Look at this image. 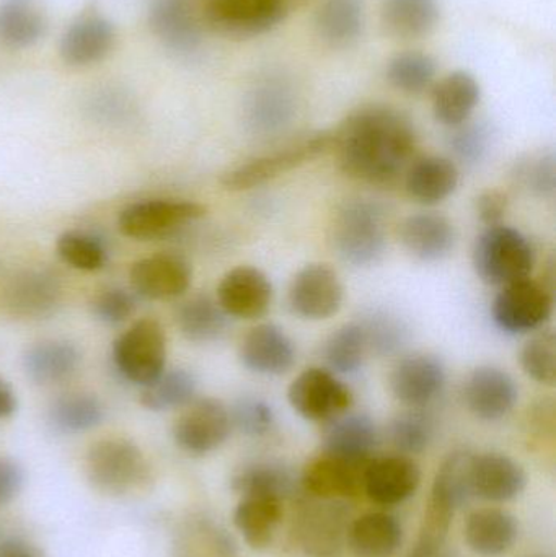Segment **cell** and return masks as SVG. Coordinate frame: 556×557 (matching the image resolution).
Masks as SVG:
<instances>
[{
  "instance_id": "obj_1",
  "label": "cell",
  "mask_w": 556,
  "mask_h": 557,
  "mask_svg": "<svg viewBox=\"0 0 556 557\" xmlns=\"http://www.w3.org/2000/svg\"><path fill=\"white\" fill-rule=\"evenodd\" d=\"M413 121L391 104L351 111L332 133V150L349 178L388 186L404 178L417 152Z\"/></svg>"
},
{
  "instance_id": "obj_2",
  "label": "cell",
  "mask_w": 556,
  "mask_h": 557,
  "mask_svg": "<svg viewBox=\"0 0 556 557\" xmlns=\"http://www.w3.org/2000/svg\"><path fill=\"white\" fill-rule=\"evenodd\" d=\"M332 242L345 263L356 268L378 264L387 250V215L372 199H349L335 215Z\"/></svg>"
},
{
  "instance_id": "obj_3",
  "label": "cell",
  "mask_w": 556,
  "mask_h": 557,
  "mask_svg": "<svg viewBox=\"0 0 556 557\" xmlns=\"http://www.w3.org/2000/svg\"><path fill=\"white\" fill-rule=\"evenodd\" d=\"M473 270L485 284L505 287L531 277L535 250L518 228L499 224L486 227L477 237L472 250Z\"/></svg>"
},
{
  "instance_id": "obj_4",
  "label": "cell",
  "mask_w": 556,
  "mask_h": 557,
  "mask_svg": "<svg viewBox=\"0 0 556 557\" xmlns=\"http://www.w3.org/2000/svg\"><path fill=\"white\" fill-rule=\"evenodd\" d=\"M85 473L95 490L127 496L144 490L152 478L146 455L126 438H103L85 457Z\"/></svg>"
},
{
  "instance_id": "obj_5",
  "label": "cell",
  "mask_w": 556,
  "mask_h": 557,
  "mask_svg": "<svg viewBox=\"0 0 556 557\" xmlns=\"http://www.w3.org/2000/svg\"><path fill=\"white\" fill-rule=\"evenodd\" d=\"M289 15V0H208L202 18L222 38H260Z\"/></svg>"
},
{
  "instance_id": "obj_6",
  "label": "cell",
  "mask_w": 556,
  "mask_h": 557,
  "mask_svg": "<svg viewBox=\"0 0 556 557\" xmlns=\"http://www.w3.org/2000/svg\"><path fill=\"white\" fill-rule=\"evenodd\" d=\"M329 150H332V133L310 134L228 170L222 175L221 183L231 191H247L319 159Z\"/></svg>"
},
{
  "instance_id": "obj_7",
  "label": "cell",
  "mask_w": 556,
  "mask_h": 557,
  "mask_svg": "<svg viewBox=\"0 0 556 557\" xmlns=\"http://www.w3.org/2000/svg\"><path fill=\"white\" fill-rule=\"evenodd\" d=\"M554 287L526 277L502 287L492 304L496 326L506 334L534 333L554 314Z\"/></svg>"
},
{
  "instance_id": "obj_8",
  "label": "cell",
  "mask_w": 556,
  "mask_h": 557,
  "mask_svg": "<svg viewBox=\"0 0 556 557\" xmlns=\"http://www.w3.org/2000/svg\"><path fill=\"white\" fill-rule=\"evenodd\" d=\"M118 372L134 385H149L166 367V334L153 318L136 321L113 344Z\"/></svg>"
},
{
  "instance_id": "obj_9",
  "label": "cell",
  "mask_w": 556,
  "mask_h": 557,
  "mask_svg": "<svg viewBox=\"0 0 556 557\" xmlns=\"http://www.w3.org/2000/svg\"><path fill=\"white\" fill-rule=\"evenodd\" d=\"M206 208L186 199H144L118 215V228L133 240H162L205 218Z\"/></svg>"
},
{
  "instance_id": "obj_10",
  "label": "cell",
  "mask_w": 556,
  "mask_h": 557,
  "mask_svg": "<svg viewBox=\"0 0 556 557\" xmlns=\"http://www.w3.org/2000/svg\"><path fill=\"white\" fill-rule=\"evenodd\" d=\"M294 411L312 422L332 421L353 406V392L332 370L310 367L300 372L287 389Z\"/></svg>"
},
{
  "instance_id": "obj_11",
  "label": "cell",
  "mask_w": 556,
  "mask_h": 557,
  "mask_svg": "<svg viewBox=\"0 0 556 557\" xmlns=\"http://www.w3.org/2000/svg\"><path fill=\"white\" fill-rule=\"evenodd\" d=\"M345 287L330 264L312 263L297 271L287 290L291 311L304 320L320 321L342 310Z\"/></svg>"
},
{
  "instance_id": "obj_12",
  "label": "cell",
  "mask_w": 556,
  "mask_h": 557,
  "mask_svg": "<svg viewBox=\"0 0 556 557\" xmlns=\"http://www.w3.org/2000/svg\"><path fill=\"white\" fill-rule=\"evenodd\" d=\"M176 419L173 437L186 454H211L225 444L232 432L231 411L215 398L193 399Z\"/></svg>"
},
{
  "instance_id": "obj_13",
  "label": "cell",
  "mask_w": 556,
  "mask_h": 557,
  "mask_svg": "<svg viewBox=\"0 0 556 557\" xmlns=\"http://www.w3.org/2000/svg\"><path fill=\"white\" fill-rule=\"evenodd\" d=\"M388 383L392 395L401 405L408 409H427L446 388V367L433 354H410L395 363Z\"/></svg>"
},
{
  "instance_id": "obj_14",
  "label": "cell",
  "mask_w": 556,
  "mask_h": 557,
  "mask_svg": "<svg viewBox=\"0 0 556 557\" xmlns=\"http://www.w3.org/2000/svg\"><path fill=\"white\" fill-rule=\"evenodd\" d=\"M349 512L345 504L322 499L307 504L299 517L300 546L309 557H338L348 539Z\"/></svg>"
},
{
  "instance_id": "obj_15",
  "label": "cell",
  "mask_w": 556,
  "mask_h": 557,
  "mask_svg": "<svg viewBox=\"0 0 556 557\" xmlns=\"http://www.w3.org/2000/svg\"><path fill=\"white\" fill-rule=\"evenodd\" d=\"M114 42L113 23L97 10H87L75 16L62 33L59 55L69 67H90L110 55Z\"/></svg>"
},
{
  "instance_id": "obj_16",
  "label": "cell",
  "mask_w": 556,
  "mask_h": 557,
  "mask_svg": "<svg viewBox=\"0 0 556 557\" xmlns=\"http://www.w3.org/2000/svg\"><path fill=\"white\" fill-rule=\"evenodd\" d=\"M273 295V284L263 271L238 267L221 278L215 300L228 318L258 320L270 310Z\"/></svg>"
},
{
  "instance_id": "obj_17",
  "label": "cell",
  "mask_w": 556,
  "mask_h": 557,
  "mask_svg": "<svg viewBox=\"0 0 556 557\" xmlns=\"http://www.w3.org/2000/svg\"><path fill=\"white\" fill-rule=\"evenodd\" d=\"M242 366L257 375H286L296 366V346L289 334L274 323L251 327L238 349Z\"/></svg>"
},
{
  "instance_id": "obj_18",
  "label": "cell",
  "mask_w": 556,
  "mask_h": 557,
  "mask_svg": "<svg viewBox=\"0 0 556 557\" xmlns=\"http://www.w3.org/2000/svg\"><path fill=\"white\" fill-rule=\"evenodd\" d=\"M519 388L511 373L499 367H477L464 385V401L475 418L499 421L515 409Z\"/></svg>"
},
{
  "instance_id": "obj_19",
  "label": "cell",
  "mask_w": 556,
  "mask_h": 557,
  "mask_svg": "<svg viewBox=\"0 0 556 557\" xmlns=\"http://www.w3.org/2000/svg\"><path fill=\"white\" fill-rule=\"evenodd\" d=\"M131 287L147 300L182 297L193 281L188 260L175 253H157L136 261L129 271Z\"/></svg>"
},
{
  "instance_id": "obj_20",
  "label": "cell",
  "mask_w": 556,
  "mask_h": 557,
  "mask_svg": "<svg viewBox=\"0 0 556 557\" xmlns=\"http://www.w3.org/2000/svg\"><path fill=\"white\" fill-rule=\"evenodd\" d=\"M297 113L293 85L281 75H268L251 88L247 98V120L255 133L271 136L286 129Z\"/></svg>"
},
{
  "instance_id": "obj_21",
  "label": "cell",
  "mask_w": 556,
  "mask_h": 557,
  "mask_svg": "<svg viewBox=\"0 0 556 557\" xmlns=\"http://www.w3.org/2000/svg\"><path fill=\"white\" fill-rule=\"evenodd\" d=\"M61 300V278L45 268L20 271L3 290V301L10 313L29 320L54 313Z\"/></svg>"
},
{
  "instance_id": "obj_22",
  "label": "cell",
  "mask_w": 556,
  "mask_h": 557,
  "mask_svg": "<svg viewBox=\"0 0 556 557\" xmlns=\"http://www.w3.org/2000/svg\"><path fill=\"white\" fill-rule=\"evenodd\" d=\"M420 483V467L407 455H392L369 461L362 487L372 503L392 507L410 499Z\"/></svg>"
},
{
  "instance_id": "obj_23",
  "label": "cell",
  "mask_w": 556,
  "mask_h": 557,
  "mask_svg": "<svg viewBox=\"0 0 556 557\" xmlns=\"http://www.w3.org/2000/svg\"><path fill=\"white\" fill-rule=\"evenodd\" d=\"M149 28L163 48L176 55H191L202 45V29L188 0H153Z\"/></svg>"
},
{
  "instance_id": "obj_24",
  "label": "cell",
  "mask_w": 556,
  "mask_h": 557,
  "mask_svg": "<svg viewBox=\"0 0 556 557\" xmlns=\"http://www.w3.org/2000/svg\"><path fill=\"white\" fill-rule=\"evenodd\" d=\"M405 250L424 263H437L453 253L457 244L454 222L440 212L408 215L398 228Z\"/></svg>"
},
{
  "instance_id": "obj_25",
  "label": "cell",
  "mask_w": 556,
  "mask_h": 557,
  "mask_svg": "<svg viewBox=\"0 0 556 557\" xmlns=\"http://www.w3.org/2000/svg\"><path fill=\"white\" fill-rule=\"evenodd\" d=\"M369 461H348L332 455H320L307 465L300 486L319 499L339 500L358 496L365 486Z\"/></svg>"
},
{
  "instance_id": "obj_26",
  "label": "cell",
  "mask_w": 556,
  "mask_h": 557,
  "mask_svg": "<svg viewBox=\"0 0 556 557\" xmlns=\"http://www.w3.org/2000/svg\"><path fill=\"white\" fill-rule=\"evenodd\" d=\"M434 120L447 129L472 120L482 101V85L472 72L457 69L436 81L431 88Z\"/></svg>"
},
{
  "instance_id": "obj_27",
  "label": "cell",
  "mask_w": 556,
  "mask_h": 557,
  "mask_svg": "<svg viewBox=\"0 0 556 557\" xmlns=\"http://www.w3.org/2000/svg\"><path fill=\"white\" fill-rule=\"evenodd\" d=\"M323 454L348 461H369L379 445L375 422L362 412H349L325 422Z\"/></svg>"
},
{
  "instance_id": "obj_28",
  "label": "cell",
  "mask_w": 556,
  "mask_h": 557,
  "mask_svg": "<svg viewBox=\"0 0 556 557\" xmlns=\"http://www.w3.org/2000/svg\"><path fill=\"white\" fill-rule=\"evenodd\" d=\"M459 182L457 163L441 156L415 157L404 175L408 196L424 206L446 201L454 195Z\"/></svg>"
},
{
  "instance_id": "obj_29",
  "label": "cell",
  "mask_w": 556,
  "mask_h": 557,
  "mask_svg": "<svg viewBox=\"0 0 556 557\" xmlns=\"http://www.w3.org/2000/svg\"><path fill=\"white\" fill-rule=\"evenodd\" d=\"M528 476L521 465L502 454L475 455L472 465L473 494L492 503H506L524 491Z\"/></svg>"
},
{
  "instance_id": "obj_30",
  "label": "cell",
  "mask_w": 556,
  "mask_h": 557,
  "mask_svg": "<svg viewBox=\"0 0 556 557\" xmlns=\"http://www.w3.org/2000/svg\"><path fill=\"white\" fill-rule=\"evenodd\" d=\"M317 36L330 49L353 48L365 33L362 0H322L313 18Z\"/></svg>"
},
{
  "instance_id": "obj_31",
  "label": "cell",
  "mask_w": 556,
  "mask_h": 557,
  "mask_svg": "<svg viewBox=\"0 0 556 557\" xmlns=\"http://www.w3.org/2000/svg\"><path fill=\"white\" fill-rule=\"evenodd\" d=\"M384 32L400 41H417L436 32L441 23L440 0H382Z\"/></svg>"
},
{
  "instance_id": "obj_32",
  "label": "cell",
  "mask_w": 556,
  "mask_h": 557,
  "mask_svg": "<svg viewBox=\"0 0 556 557\" xmlns=\"http://www.w3.org/2000/svg\"><path fill=\"white\" fill-rule=\"evenodd\" d=\"M48 32V13L41 0H0V48H33Z\"/></svg>"
},
{
  "instance_id": "obj_33",
  "label": "cell",
  "mask_w": 556,
  "mask_h": 557,
  "mask_svg": "<svg viewBox=\"0 0 556 557\" xmlns=\"http://www.w3.org/2000/svg\"><path fill=\"white\" fill-rule=\"evenodd\" d=\"M81 360V352L74 344L58 339L41 341L26 349L23 370L36 385H58L77 372Z\"/></svg>"
},
{
  "instance_id": "obj_34",
  "label": "cell",
  "mask_w": 556,
  "mask_h": 557,
  "mask_svg": "<svg viewBox=\"0 0 556 557\" xmlns=\"http://www.w3.org/2000/svg\"><path fill=\"white\" fill-rule=\"evenodd\" d=\"M232 487L242 497H268L284 503L296 496L300 481L280 461H255L235 473Z\"/></svg>"
},
{
  "instance_id": "obj_35",
  "label": "cell",
  "mask_w": 556,
  "mask_h": 557,
  "mask_svg": "<svg viewBox=\"0 0 556 557\" xmlns=\"http://www.w3.org/2000/svg\"><path fill=\"white\" fill-rule=\"evenodd\" d=\"M404 530L391 513H366L349 525L348 542L356 557H392L400 548Z\"/></svg>"
},
{
  "instance_id": "obj_36",
  "label": "cell",
  "mask_w": 556,
  "mask_h": 557,
  "mask_svg": "<svg viewBox=\"0 0 556 557\" xmlns=\"http://www.w3.org/2000/svg\"><path fill=\"white\" fill-rule=\"evenodd\" d=\"M518 535V522L505 510H477L467 520V543L477 555L489 557L503 555L511 549Z\"/></svg>"
},
{
  "instance_id": "obj_37",
  "label": "cell",
  "mask_w": 556,
  "mask_h": 557,
  "mask_svg": "<svg viewBox=\"0 0 556 557\" xmlns=\"http://www.w3.org/2000/svg\"><path fill=\"white\" fill-rule=\"evenodd\" d=\"M281 520L283 503L268 497H244L234 513L235 527L254 549L271 545Z\"/></svg>"
},
{
  "instance_id": "obj_38",
  "label": "cell",
  "mask_w": 556,
  "mask_h": 557,
  "mask_svg": "<svg viewBox=\"0 0 556 557\" xmlns=\"http://www.w3.org/2000/svg\"><path fill=\"white\" fill-rule=\"evenodd\" d=\"M176 324L191 343H212L227 330L228 317L215 298L199 294L180 305Z\"/></svg>"
},
{
  "instance_id": "obj_39",
  "label": "cell",
  "mask_w": 556,
  "mask_h": 557,
  "mask_svg": "<svg viewBox=\"0 0 556 557\" xmlns=\"http://www.w3.org/2000/svg\"><path fill=\"white\" fill-rule=\"evenodd\" d=\"M175 557H238L232 536L219 523L195 517L176 535Z\"/></svg>"
},
{
  "instance_id": "obj_40",
  "label": "cell",
  "mask_w": 556,
  "mask_h": 557,
  "mask_svg": "<svg viewBox=\"0 0 556 557\" xmlns=\"http://www.w3.org/2000/svg\"><path fill=\"white\" fill-rule=\"evenodd\" d=\"M385 77L395 90L418 97L431 91L436 84L437 62L428 52L408 49L391 58L385 69Z\"/></svg>"
},
{
  "instance_id": "obj_41",
  "label": "cell",
  "mask_w": 556,
  "mask_h": 557,
  "mask_svg": "<svg viewBox=\"0 0 556 557\" xmlns=\"http://www.w3.org/2000/svg\"><path fill=\"white\" fill-rule=\"evenodd\" d=\"M369 356L368 337L361 321H351L330 334L323 344V359L336 375L359 372Z\"/></svg>"
},
{
  "instance_id": "obj_42",
  "label": "cell",
  "mask_w": 556,
  "mask_h": 557,
  "mask_svg": "<svg viewBox=\"0 0 556 557\" xmlns=\"http://www.w3.org/2000/svg\"><path fill=\"white\" fill-rule=\"evenodd\" d=\"M198 382L185 369L163 370L149 385L143 386L140 403L153 412L172 411L188 406L196 398Z\"/></svg>"
},
{
  "instance_id": "obj_43",
  "label": "cell",
  "mask_w": 556,
  "mask_h": 557,
  "mask_svg": "<svg viewBox=\"0 0 556 557\" xmlns=\"http://www.w3.org/2000/svg\"><path fill=\"white\" fill-rule=\"evenodd\" d=\"M104 408L100 399L90 393H69L52 403L49 422L62 434H82L103 422Z\"/></svg>"
},
{
  "instance_id": "obj_44",
  "label": "cell",
  "mask_w": 556,
  "mask_h": 557,
  "mask_svg": "<svg viewBox=\"0 0 556 557\" xmlns=\"http://www.w3.org/2000/svg\"><path fill=\"white\" fill-rule=\"evenodd\" d=\"M387 437L400 455L421 454L433 442V418L424 409H408L392 419Z\"/></svg>"
},
{
  "instance_id": "obj_45",
  "label": "cell",
  "mask_w": 556,
  "mask_h": 557,
  "mask_svg": "<svg viewBox=\"0 0 556 557\" xmlns=\"http://www.w3.org/2000/svg\"><path fill=\"white\" fill-rule=\"evenodd\" d=\"M55 251L67 267L84 273L103 270L108 261L107 248L87 232H64L55 242Z\"/></svg>"
},
{
  "instance_id": "obj_46",
  "label": "cell",
  "mask_w": 556,
  "mask_h": 557,
  "mask_svg": "<svg viewBox=\"0 0 556 557\" xmlns=\"http://www.w3.org/2000/svg\"><path fill=\"white\" fill-rule=\"evenodd\" d=\"M475 455L470 451H454L441 465L433 486L446 494L447 499L456 506V509L470 503L475 494L472 486V465Z\"/></svg>"
},
{
  "instance_id": "obj_47",
  "label": "cell",
  "mask_w": 556,
  "mask_h": 557,
  "mask_svg": "<svg viewBox=\"0 0 556 557\" xmlns=\"http://www.w3.org/2000/svg\"><path fill=\"white\" fill-rule=\"evenodd\" d=\"M521 367L526 375L541 385L556 382V337L552 330H541L524 344Z\"/></svg>"
},
{
  "instance_id": "obj_48",
  "label": "cell",
  "mask_w": 556,
  "mask_h": 557,
  "mask_svg": "<svg viewBox=\"0 0 556 557\" xmlns=\"http://www.w3.org/2000/svg\"><path fill=\"white\" fill-rule=\"evenodd\" d=\"M368 337L369 354L391 356L407 343L408 330L398 318L388 313H372L361 320Z\"/></svg>"
},
{
  "instance_id": "obj_49",
  "label": "cell",
  "mask_w": 556,
  "mask_h": 557,
  "mask_svg": "<svg viewBox=\"0 0 556 557\" xmlns=\"http://www.w3.org/2000/svg\"><path fill=\"white\" fill-rule=\"evenodd\" d=\"M492 144V131L485 123L470 120L462 126L450 129L449 147L454 156L464 163H479Z\"/></svg>"
},
{
  "instance_id": "obj_50",
  "label": "cell",
  "mask_w": 556,
  "mask_h": 557,
  "mask_svg": "<svg viewBox=\"0 0 556 557\" xmlns=\"http://www.w3.org/2000/svg\"><path fill=\"white\" fill-rule=\"evenodd\" d=\"M231 411L232 428L248 437H263L274 424V411L264 399L240 398Z\"/></svg>"
},
{
  "instance_id": "obj_51",
  "label": "cell",
  "mask_w": 556,
  "mask_h": 557,
  "mask_svg": "<svg viewBox=\"0 0 556 557\" xmlns=\"http://www.w3.org/2000/svg\"><path fill=\"white\" fill-rule=\"evenodd\" d=\"M91 310L101 323L118 326L133 317L136 311V298L124 288H107L95 297Z\"/></svg>"
},
{
  "instance_id": "obj_52",
  "label": "cell",
  "mask_w": 556,
  "mask_h": 557,
  "mask_svg": "<svg viewBox=\"0 0 556 557\" xmlns=\"http://www.w3.org/2000/svg\"><path fill=\"white\" fill-rule=\"evenodd\" d=\"M522 182L526 188L542 198H552L555 195L556 166L554 152L541 153L532 157L521 166Z\"/></svg>"
},
{
  "instance_id": "obj_53",
  "label": "cell",
  "mask_w": 556,
  "mask_h": 557,
  "mask_svg": "<svg viewBox=\"0 0 556 557\" xmlns=\"http://www.w3.org/2000/svg\"><path fill=\"white\" fill-rule=\"evenodd\" d=\"M508 196L498 189H490L482 193L477 199V214L485 227L503 224L506 212H508Z\"/></svg>"
},
{
  "instance_id": "obj_54",
  "label": "cell",
  "mask_w": 556,
  "mask_h": 557,
  "mask_svg": "<svg viewBox=\"0 0 556 557\" xmlns=\"http://www.w3.org/2000/svg\"><path fill=\"white\" fill-rule=\"evenodd\" d=\"M23 470L16 461L0 457V507L18 496L23 486Z\"/></svg>"
},
{
  "instance_id": "obj_55",
  "label": "cell",
  "mask_w": 556,
  "mask_h": 557,
  "mask_svg": "<svg viewBox=\"0 0 556 557\" xmlns=\"http://www.w3.org/2000/svg\"><path fill=\"white\" fill-rule=\"evenodd\" d=\"M18 408V399H16L15 389L0 376V421L12 418Z\"/></svg>"
},
{
  "instance_id": "obj_56",
  "label": "cell",
  "mask_w": 556,
  "mask_h": 557,
  "mask_svg": "<svg viewBox=\"0 0 556 557\" xmlns=\"http://www.w3.org/2000/svg\"><path fill=\"white\" fill-rule=\"evenodd\" d=\"M0 557H36L33 549L22 540H0Z\"/></svg>"
},
{
  "instance_id": "obj_57",
  "label": "cell",
  "mask_w": 556,
  "mask_h": 557,
  "mask_svg": "<svg viewBox=\"0 0 556 557\" xmlns=\"http://www.w3.org/2000/svg\"><path fill=\"white\" fill-rule=\"evenodd\" d=\"M542 557H544V556H542Z\"/></svg>"
}]
</instances>
